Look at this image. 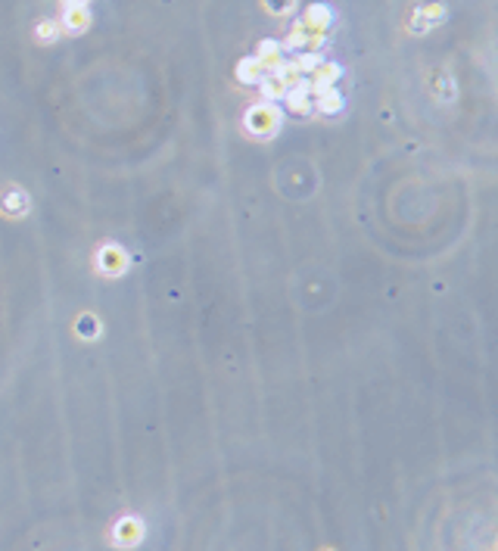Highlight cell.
Masks as SVG:
<instances>
[{
	"label": "cell",
	"instance_id": "cell-1",
	"mask_svg": "<svg viewBox=\"0 0 498 551\" xmlns=\"http://www.w3.org/2000/svg\"><path fill=\"white\" fill-rule=\"evenodd\" d=\"M243 125H246V131L255 134V137H271V134H278V128H280V109L268 100L255 103V106H249V113L243 116Z\"/></svg>",
	"mask_w": 498,
	"mask_h": 551
},
{
	"label": "cell",
	"instance_id": "cell-2",
	"mask_svg": "<svg viewBox=\"0 0 498 551\" xmlns=\"http://www.w3.org/2000/svg\"><path fill=\"white\" fill-rule=\"evenodd\" d=\"M340 75H342V66H340V63H321L312 75H308V84H312V93H315V97H321L324 91L337 88Z\"/></svg>",
	"mask_w": 498,
	"mask_h": 551
},
{
	"label": "cell",
	"instance_id": "cell-3",
	"mask_svg": "<svg viewBox=\"0 0 498 551\" xmlns=\"http://www.w3.org/2000/svg\"><path fill=\"white\" fill-rule=\"evenodd\" d=\"M97 265L103 274H109V278H116V274H122L128 268V253L122 246H103L100 256H97Z\"/></svg>",
	"mask_w": 498,
	"mask_h": 551
},
{
	"label": "cell",
	"instance_id": "cell-4",
	"mask_svg": "<svg viewBox=\"0 0 498 551\" xmlns=\"http://www.w3.org/2000/svg\"><path fill=\"white\" fill-rule=\"evenodd\" d=\"M113 539H116V545H125V548L137 545V542L143 539V523L137 517H122L113 530Z\"/></svg>",
	"mask_w": 498,
	"mask_h": 551
},
{
	"label": "cell",
	"instance_id": "cell-5",
	"mask_svg": "<svg viewBox=\"0 0 498 551\" xmlns=\"http://www.w3.org/2000/svg\"><path fill=\"white\" fill-rule=\"evenodd\" d=\"M88 25H91L88 6H66V13H63V29L66 31L81 34V31H88Z\"/></svg>",
	"mask_w": 498,
	"mask_h": 551
},
{
	"label": "cell",
	"instance_id": "cell-6",
	"mask_svg": "<svg viewBox=\"0 0 498 551\" xmlns=\"http://www.w3.org/2000/svg\"><path fill=\"white\" fill-rule=\"evenodd\" d=\"M280 41H262L259 44V50H255V59H259L262 63V69H265V75L268 72H274V69H278V63H280Z\"/></svg>",
	"mask_w": 498,
	"mask_h": 551
},
{
	"label": "cell",
	"instance_id": "cell-7",
	"mask_svg": "<svg viewBox=\"0 0 498 551\" xmlns=\"http://www.w3.org/2000/svg\"><path fill=\"white\" fill-rule=\"evenodd\" d=\"M262 75H265V69H262L259 59H255V54H253V56H246V59H240V63H237V79L243 81V84H259V81H262Z\"/></svg>",
	"mask_w": 498,
	"mask_h": 551
},
{
	"label": "cell",
	"instance_id": "cell-8",
	"mask_svg": "<svg viewBox=\"0 0 498 551\" xmlns=\"http://www.w3.org/2000/svg\"><path fill=\"white\" fill-rule=\"evenodd\" d=\"M342 93L337 91V88H330V91H324L321 97H317V103H315V109L317 113H324V116H337L340 109H342Z\"/></svg>",
	"mask_w": 498,
	"mask_h": 551
},
{
	"label": "cell",
	"instance_id": "cell-9",
	"mask_svg": "<svg viewBox=\"0 0 498 551\" xmlns=\"http://www.w3.org/2000/svg\"><path fill=\"white\" fill-rule=\"evenodd\" d=\"M259 88H262V97L268 103H278V100L287 97V84H283L280 79H274V75H262Z\"/></svg>",
	"mask_w": 498,
	"mask_h": 551
},
{
	"label": "cell",
	"instance_id": "cell-10",
	"mask_svg": "<svg viewBox=\"0 0 498 551\" xmlns=\"http://www.w3.org/2000/svg\"><path fill=\"white\" fill-rule=\"evenodd\" d=\"M268 75H274V79H280L283 84H287V88H290V84H296L299 79H303V75H299V69H296V63H293V59H280V63H278V69H274V72H268Z\"/></svg>",
	"mask_w": 498,
	"mask_h": 551
},
{
	"label": "cell",
	"instance_id": "cell-11",
	"mask_svg": "<svg viewBox=\"0 0 498 551\" xmlns=\"http://www.w3.org/2000/svg\"><path fill=\"white\" fill-rule=\"evenodd\" d=\"M283 103H287V109H290V113H296V116H308V113L315 109V103H312V100H308V97H299V93H293V91H287Z\"/></svg>",
	"mask_w": 498,
	"mask_h": 551
},
{
	"label": "cell",
	"instance_id": "cell-12",
	"mask_svg": "<svg viewBox=\"0 0 498 551\" xmlns=\"http://www.w3.org/2000/svg\"><path fill=\"white\" fill-rule=\"evenodd\" d=\"M293 63H296V69H299V75H312L315 69L321 66V56L312 54V50H303V54H299Z\"/></svg>",
	"mask_w": 498,
	"mask_h": 551
},
{
	"label": "cell",
	"instance_id": "cell-13",
	"mask_svg": "<svg viewBox=\"0 0 498 551\" xmlns=\"http://www.w3.org/2000/svg\"><path fill=\"white\" fill-rule=\"evenodd\" d=\"M56 34H59V22L50 19V22H41V25H38V38H41V41H47V38L54 41Z\"/></svg>",
	"mask_w": 498,
	"mask_h": 551
},
{
	"label": "cell",
	"instance_id": "cell-14",
	"mask_svg": "<svg viewBox=\"0 0 498 551\" xmlns=\"http://www.w3.org/2000/svg\"><path fill=\"white\" fill-rule=\"evenodd\" d=\"M6 209H10V212H19V209H22V196H19V193H13V196H10V203H6Z\"/></svg>",
	"mask_w": 498,
	"mask_h": 551
},
{
	"label": "cell",
	"instance_id": "cell-15",
	"mask_svg": "<svg viewBox=\"0 0 498 551\" xmlns=\"http://www.w3.org/2000/svg\"><path fill=\"white\" fill-rule=\"evenodd\" d=\"M68 6H88V0H66Z\"/></svg>",
	"mask_w": 498,
	"mask_h": 551
}]
</instances>
